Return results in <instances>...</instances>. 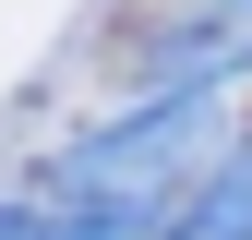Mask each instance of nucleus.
<instances>
[{
  "label": "nucleus",
  "mask_w": 252,
  "mask_h": 240,
  "mask_svg": "<svg viewBox=\"0 0 252 240\" xmlns=\"http://www.w3.org/2000/svg\"><path fill=\"white\" fill-rule=\"evenodd\" d=\"M240 144V84H204V96H144L72 132L48 156V192L60 204H96V216H156V204H192L204 168Z\"/></svg>",
  "instance_id": "obj_1"
},
{
  "label": "nucleus",
  "mask_w": 252,
  "mask_h": 240,
  "mask_svg": "<svg viewBox=\"0 0 252 240\" xmlns=\"http://www.w3.org/2000/svg\"><path fill=\"white\" fill-rule=\"evenodd\" d=\"M156 240H252V144H228V156L204 168V192L180 204Z\"/></svg>",
  "instance_id": "obj_2"
},
{
  "label": "nucleus",
  "mask_w": 252,
  "mask_h": 240,
  "mask_svg": "<svg viewBox=\"0 0 252 240\" xmlns=\"http://www.w3.org/2000/svg\"><path fill=\"white\" fill-rule=\"evenodd\" d=\"M0 240H156V216H96V204H0Z\"/></svg>",
  "instance_id": "obj_3"
}]
</instances>
